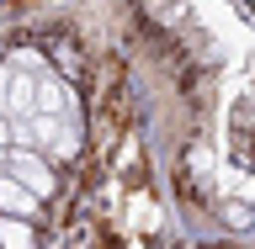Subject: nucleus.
<instances>
[{
    "label": "nucleus",
    "mask_w": 255,
    "mask_h": 249,
    "mask_svg": "<svg viewBox=\"0 0 255 249\" xmlns=\"http://www.w3.org/2000/svg\"><path fill=\"white\" fill-rule=\"evenodd\" d=\"M11 80H16V64H0V111H5V95H11Z\"/></svg>",
    "instance_id": "nucleus-6"
},
{
    "label": "nucleus",
    "mask_w": 255,
    "mask_h": 249,
    "mask_svg": "<svg viewBox=\"0 0 255 249\" xmlns=\"http://www.w3.org/2000/svg\"><path fill=\"white\" fill-rule=\"evenodd\" d=\"M11 117H5V111H0V165H5V154H11Z\"/></svg>",
    "instance_id": "nucleus-5"
},
{
    "label": "nucleus",
    "mask_w": 255,
    "mask_h": 249,
    "mask_svg": "<svg viewBox=\"0 0 255 249\" xmlns=\"http://www.w3.org/2000/svg\"><path fill=\"white\" fill-rule=\"evenodd\" d=\"M0 212H16V218H37V191H27L21 180H0Z\"/></svg>",
    "instance_id": "nucleus-2"
},
{
    "label": "nucleus",
    "mask_w": 255,
    "mask_h": 249,
    "mask_svg": "<svg viewBox=\"0 0 255 249\" xmlns=\"http://www.w3.org/2000/svg\"><path fill=\"white\" fill-rule=\"evenodd\" d=\"M0 170H11L16 180H21L27 191H37V196H48V191L59 186L53 170H48V154H43V149H21V143H11V154H5Z\"/></svg>",
    "instance_id": "nucleus-1"
},
{
    "label": "nucleus",
    "mask_w": 255,
    "mask_h": 249,
    "mask_svg": "<svg viewBox=\"0 0 255 249\" xmlns=\"http://www.w3.org/2000/svg\"><path fill=\"white\" fill-rule=\"evenodd\" d=\"M32 244V218L0 212V249H27Z\"/></svg>",
    "instance_id": "nucleus-3"
},
{
    "label": "nucleus",
    "mask_w": 255,
    "mask_h": 249,
    "mask_svg": "<svg viewBox=\"0 0 255 249\" xmlns=\"http://www.w3.org/2000/svg\"><path fill=\"white\" fill-rule=\"evenodd\" d=\"M75 154H80V127L64 122V133H59V143L48 149V159H75Z\"/></svg>",
    "instance_id": "nucleus-4"
}]
</instances>
